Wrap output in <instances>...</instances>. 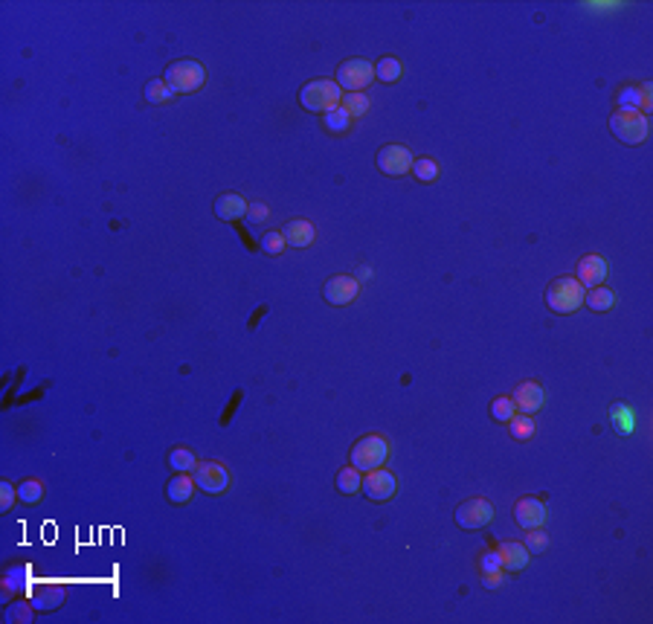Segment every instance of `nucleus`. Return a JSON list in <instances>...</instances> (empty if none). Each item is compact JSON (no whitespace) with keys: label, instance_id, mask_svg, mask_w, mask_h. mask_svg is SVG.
Returning <instances> with one entry per match:
<instances>
[{"label":"nucleus","instance_id":"obj_26","mask_svg":"<svg viewBox=\"0 0 653 624\" xmlns=\"http://www.w3.org/2000/svg\"><path fill=\"white\" fill-rule=\"evenodd\" d=\"M41 494H44V485L38 479H26L18 485V500H23V502H38Z\"/></svg>","mask_w":653,"mask_h":624},{"label":"nucleus","instance_id":"obj_17","mask_svg":"<svg viewBox=\"0 0 653 624\" xmlns=\"http://www.w3.org/2000/svg\"><path fill=\"white\" fill-rule=\"evenodd\" d=\"M500 560H502V569H514V572H520V569H526L529 563V549L523 543H502L500 549Z\"/></svg>","mask_w":653,"mask_h":624},{"label":"nucleus","instance_id":"obj_11","mask_svg":"<svg viewBox=\"0 0 653 624\" xmlns=\"http://www.w3.org/2000/svg\"><path fill=\"white\" fill-rule=\"evenodd\" d=\"M358 293H360V285H358V279H351V276H334L322 288V296H325V302L329 305H348V302L358 300Z\"/></svg>","mask_w":653,"mask_h":624},{"label":"nucleus","instance_id":"obj_19","mask_svg":"<svg viewBox=\"0 0 653 624\" xmlns=\"http://www.w3.org/2000/svg\"><path fill=\"white\" fill-rule=\"evenodd\" d=\"M584 302H587L592 311L604 314V311H610V308H613V302H616V293H613L607 285H595V288H589V290L584 293Z\"/></svg>","mask_w":653,"mask_h":624},{"label":"nucleus","instance_id":"obj_35","mask_svg":"<svg viewBox=\"0 0 653 624\" xmlns=\"http://www.w3.org/2000/svg\"><path fill=\"white\" fill-rule=\"evenodd\" d=\"M247 218H250L253 224L267 221V206H264V204H253V206H247Z\"/></svg>","mask_w":653,"mask_h":624},{"label":"nucleus","instance_id":"obj_4","mask_svg":"<svg viewBox=\"0 0 653 624\" xmlns=\"http://www.w3.org/2000/svg\"><path fill=\"white\" fill-rule=\"evenodd\" d=\"M351 465H355L360 473H369L375 468H380L387 462V456H389V445L384 436H363L360 442H355V447H351Z\"/></svg>","mask_w":653,"mask_h":624},{"label":"nucleus","instance_id":"obj_24","mask_svg":"<svg viewBox=\"0 0 653 624\" xmlns=\"http://www.w3.org/2000/svg\"><path fill=\"white\" fill-rule=\"evenodd\" d=\"M401 73H404V67H401V61H398V59H392V56L380 59V61L375 64V76H377V81H398V78H401Z\"/></svg>","mask_w":653,"mask_h":624},{"label":"nucleus","instance_id":"obj_20","mask_svg":"<svg viewBox=\"0 0 653 624\" xmlns=\"http://www.w3.org/2000/svg\"><path fill=\"white\" fill-rule=\"evenodd\" d=\"M360 485H363V473L355 465H348L337 473V491L340 494H355V491H360Z\"/></svg>","mask_w":653,"mask_h":624},{"label":"nucleus","instance_id":"obj_12","mask_svg":"<svg viewBox=\"0 0 653 624\" xmlns=\"http://www.w3.org/2000/svg\"><path fill=\"white\" fill-rule=\"evenodd\" d=\"M514 517L526 531L529 529H543V523H546V505H543L537 497H523V500H517V505H514Z\"/></svg>","mask_w":653,"mask_h":624},{"label":"nucleus","instance_id":"obj_34","mask_svg":"<svg viewBox=\"0 0 653 624\" xmlns=\"http://www.w3.org/2000/svg\"><path fill=\"white\" fill-rule=\"evenodd\" d=\"M497 569H502L500 552H485L482 555V572H497Z\"/></svg>","mask_w":653,"mask_h":624},{"label":"nucleus","instance_id":"obj_15","mask_svg":"<svg viewBox=\"0 0 653 624\" xmlns=\"http://www.w3.org/2000/svg\"><path fill=\"white\" fill-rule=\"evenodd\" d=\"M247 201H244L238 192H227V195H221L215 201V215L221 221H238V218H244L247 215Z\"/></svg>","mask_w":653,"mask_h":624},{"label":"nucleus","instance_id":"obj_6","mask_svg":"<svg viewBox=\"0 0 653 624\" xmlns=\"http://www.w3.org/2000/svg\"><path fill=\"white\" fill-rule=\"evenodd\" d=\"M337 85L346 93H360L363 88H369L375 81V64L366 59H348L337 67Z\"/></svg>","mask_w":653,"mask_h":624},{"label":"nucleus","instance_id":"obj_32","mask_svg":"<svg viewBox=\"0 0 653 624\" xmlns=\"http://www.w3.org/2000/svg\"><path fill=\"white\" fill-rule=\"evenodd\" d=\"M618 105L621 111H639V88H624L618 93Z\"/></svg>","mask_w":653,"mask_h":624},{"label":"nucleus","instance_id":"obj_16","mask_svg":"<svg viewBox=\"0 0 653 624\" xmlns=\"http://www.w3.org/2000/svg\"><path fill=\"white\" fill-rule=\"evenodd\" d=\"M285 241L290 244V247H308V244H314V224L311 221H305V218H296V221H290L288 227H285Z\"/></svg>","mask_w":653,"mask_h":624},{"label":"nucleus","instance_id":"obj_21","mask_svg":"<svg viewBox=\"0 0 653 624\" xmlns=\"http://www.w3.org/2000/svg\"><path fill=\"white\" fill-rule=\"evenodd\" d=\"M169 465H172V471H177V473H192V471L198 468L195 453H192V450H186V447H175V450H172Z\"/></svg>","mask_w":653,"mask_h":624},{"label":"nucleus","instance_id":"obj_30","mask_svg":"<svg viewBox=\"0 0 653 624\" xmlns=\"http://www.w3.org/2000/svg\"><path fill=\"white\" fill-rule=\"evenodd\" d=\"M529 552H546L549 549V537H546V531L543 529H529V537H526V543H523Z\"/></svg>","mask_w":653,"mask_h":624},{"label":"nucleus","instance_id":"obj_31","mask_svg":"<svg viewBox=\"0 0 653 624\" xmlns=\"http://www.w3.org/2000/svg\"><path fill=\"white\" fill-rule=\"evenodd\" d=\"M348 122H351V117L343 111V107H334V111L325 114V125H329L331 131H346Z\"/></svg>","mask_w":653,"mask_h":624},{"label":"nucleus","instance_id":"obj_13","mask_svg":"<svg viewBox=\"0 0 653 624\" xmlns=\"http://www.w3.org/2000/svg\"><path fill=\"white\" fill-rule=\"evenodd\" d=\"M607 273H610V264L601 256H584L578 261V276L575 279L584 288H595V285H601L607 279Z\"/></svg>","mask_w":653,"mask_h":624},{"label":"nucleus","instance_id":"obj_38","mask_svg":"<svg viewBox=\"0 0 653 624\" xmlns=\"http://www.w3.org/2000/svg\"><path fill=\"white\" fill-rule=\"evenodd\" d=\"M9 618H12V621H30L33 616H30V607L20 604V607H12V610H9Z\"/></svg>","mask_w":653,"mask_h":624},{"label":"nucleus","instance_id":"obj_29","mask_svg":"<svg viewBox=\"0 0 653 624\" xmlns=\"http://www.w3.org/2000/svg\"><path fill=\"white\" fill-rule=\"evenodd\" d=\"M413 172H416V177H418L421 183H433L435 177H439V166H435L433 160H427V157L413 163Z\"/></svg>","mask_w":653,"mask_h":624},{"label":"nucleus","instance_id":"obj_14","mask_svg":"<svg viewBox=\"0 0 653 624\" xmlns=\"http://www.w3.org/2000/svg\"><path fill=\"white\" fill-rule=\"evenodd\" d=\"M514 406H517V410H523L526 416L537 413L540 406H543V389H540V384L523 381L520 387L514 389Z\"/></svg>","mask_w":653,"mask_h":624},{"label":"nucleus","instance_id":"obj_22","mask_svg":"<svg viewBox=\"0 0 653 624\" xmlns=\"http://www.w3.org/2000/svg\"><path fill=\"white\" fill-rule=\"evenodd\" d=\"M172 96L175 93L166 85V78H151L148 85H146V102H151V105H166Z\"/></svg>","mask_w":653,"mask_h":624},{"label":"nucleus","instance_id":"obj_3","mask_svg":"<svg viewBox=\"0 0 653 624\" xmlns=\"http://www.w3.org/2000/svg\"><path fill=\"white\" fill-rule=\"evenodd\" d=\"M204 81L206 73L195 59H180L166 67V85L172 88V93H195L204 88Z\"/></svg>","mask_w":653,"mask_h":624},{"label":"nucleus","instance_id":"obj_7","mask_svg":"<svg viewBox=\"0 0 653 624\" xmlns=\"http://www.w3.org/2000/svg\"><path fill=\"white\" fill-rule=\"evenodd\" d=\"M494 520V505L488 502L485 497H473V500H465L459 508H456V523L461 529H482Z\"/></svg>","mask_w":653,"mask_h":624},{"label":"nucleus","instance_id":"obj_1","mask_svg":"<svg viewBox=\"0 0 653 624\" xmlns=\"http://www.w3.org/2000/svg\"><path fill=\"white\" fill-rule=\"evenodd\" d=\"M340 99H343V90L331 78H314L299 90V105H302L305 111H311V114L334 111V107H340Z\"/></svg>","mask_w":653,"mask_h":624},{"label":"nucleus","instance_id":"obj_5","mask_svg":"<svg viewBox=\"0 0 653 624\" xmlns=\"http://www.w3.org/2000/svg\"><path fill=\"white\" fill-rule=\"evenodd\" d=\"M610 131L616 140L628 143V146H639L647 140V117L639 111H618L610 117Z\"/></svg>","mask_w":653,"mask_h":624},{"label":"nucleus","instance_id":"obj_37","mask_svg":"<svg viewBox=\"0 0 653 624\" xmlns=\"http://www.w3.org/2000/svg\"><path fill=\"white\" fill-rule=\"evenodd\" d=\"M482 584H485L488 589L500 587V584H502V569H497V572H485V575H482Z\"/></svg>","mask_w":653,"mask_h":624},{"label":"nucleus","instance_id":"obj_33","mask_svg":"<svg viewBox=\"0 0 653 624\" xmlns=\"http://www.w3.org/2000/svg\"><path fill=\"white\" fill-rule=\"evenodd\" d=\"M15 497H18V491H15V488H12L9 482H4V485H0V508H4V511H9V508L15 505Z\"/></svg>","mask_w":653,"mask_h":624},{"label":"nucleus","instance_id":"obj_18","mask_svg":"<svg viewBox=\"0 0 653 624\" xmlns=\"http://www.w3.org/2000/svg\"><path fill=\"white\" fill-rule=\"evenodd\" d=\"M195 488H198V485H195V476H189V473H177V476L166 485V494H169V500H172V502L183 505V502L192 500Z\"/></svg>","mask_w":653,"mask_h":624},{"label":"nucleus","instance_id":"obj_23","mask_svg":"<svg viewBox=\"0 0 653 624\" xmlns=\"http://www.w3.org/2000/svg\"><path fill=\"white\" fill-rule=\"evenodd\" d=\"M369 99L363 96V93H346L343 99H340V107H343V111L351 117V119H358V117H363L366 111H369Z\"/></svg>","mask_w":653,"mask_h":624},{"label":"nucleus","instance_id":"obj_2","mask_svg":"<svg viewBox=\"0 0 653 624\" xmlns=\"http://www.w3.org/2000/svg\"><path fill=\"white\" fill-rule=\"evenodd\" d=\"M546 305L555 314H575L584 305V285L575 276H560L546 290Z\"/></svg>","mask_w":653,"mask_h":624},{"label":"nucleus","instance_id":"obj_36","mask_svg":"<svg viewBox=\"0 0 653 624\" xmlns=\"http://www.w3.org/2000/svg\"><path fill=\"white\" fill-rule=\"evenodd\" d=\"M650 85H642L639 88V114H645V111H650Z\"/></svg>","mask_w":653,"mask_h":624},{"label":"nucleus","instance_id":"obj_8","mask_svg":"<svg viewBox=\"0 0 653 624\" xmlns=\"http://www.w3.org/2000/svg\"><path fill=\"white\" fill-rule=\"evenodd\" d=\"M413 151L406 146H384L377 151V169L389 175V177H401L413 169Z\"/></svg>","mask_w":653,"mask_h":624},{"label":"nucleus","instance_id":"obj_28","mask_svg":"<svg viewBox=\"0 0 653 624\" xmlns=\"http://www.w3.org/2000/svg\"><path fill=\"white\" fill-rule=\"evenodd\" d=\"M514 398H494L491 401V416L497 418V421H511L514 418Z\"/></svg>","mask_w":653,"mask_h":624},{"label":"nucleus","instance_id":"obj_25","mask_svg":"<svg viewBox=\"0 0 653 624\" xmlns=\"http://www.w3.org/2000/svg\"><path fill=\"white\" fill-rule=\"evenodd\" d=\"M534 430H537V427H534L531 416H514V418H511V439H517V442L531 439Z\"/></svg>","mask_w":653,"mask_h":624},{"label":"nucleus","instance_id":"obj_9","mask_svg":"<svg viewBox=\"0 0 653 624\" xmlns=\"http://www.w3.org/2000/svg\"><path fill=\"white\" fill-rule=\"evenodd\" d=\"M395 488H398V482H395V476H392L389 471L375 468V471H369V473L363 476L360 491H363L366 500H372V502H387V500L395 494Z\"/></svg>","mask_w":653,"mask_h":624},{"label":"nucleus","instance_id":"obj_10","mask_svg":"<svg viewBox=\"0 0 653 624\" xmlns=\"http://www.w3.org/2000/svg\"><path fill=\"white\" fill-rule=\"evenodd\" d=\"M192 476H195V485L206 494H221V491H227V485H230L227 468L218 465V462H201L192 471Z\"/></svg>","mask_w":653,"mask_h":624},{"label":"nucleus","instance_id":"obj_27","mask_svg":"<svg viewBox=\"0 0 653 624\" xmlns=\"http://www.w3.org/2000/svg\"><path fill=\"white\" fill-rule=\"evenodd\" d=\"M285 247H288V241H285L282 232H264V235H261V250H264L267 256H279Z\"/></svg>","mask_w":653,"mask_h":624}]
</instances>
